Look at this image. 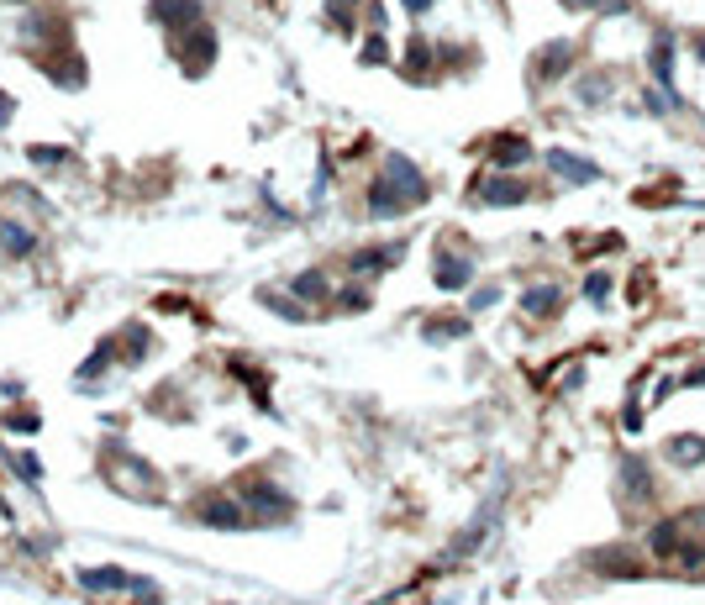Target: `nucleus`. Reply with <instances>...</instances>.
<instances>
[{
  "label": "nucleus",
  "mask_w": 705,
  "mask_h": 605,
  "mask_svg": "<svg viewBox=\"0 0 705 605\" xmlns=\"http://www.w3.org/2000/svg\"><path fill=\"white\" fill-rule=\"evenodd\" d=\"M79 585H85V590H132L137 579H132L126 568H111V563H106V568H85Z\"/></svg>",
  "instance_id": "nucleus-19"
},
{
  "label": "nucleus",
  "mask_w": 705,
  "mask_h": 605,
  "mask_svg": "<svg viewBox=\"0 0 705 605\" xmlns=\"http://www.w3.org/2000/svg\"><path fill=\"white\" fill-rule=\"evenodd\" d=\"M148 16H153L158 27H195V21H200V0H153Z\"/></svg>",
  "instance_id": "nucleus-16"
},
{
  "label": "nucleus",
  "mask_w": 705,
  "mask_h": 605,
  "mask_svg": "<svg viewBox=\"0 0 705 605\" xmlns=\"http://www.w3.org/2000/svg\"><path fill=\"white\" fill-rule=\"evenodd\" d=\"M32 159H37V164H63V159H69V148H53V143H37V148H32Z\"/></svg>",
  "instance_id": "nucleus-29"
},
{
  "label": "nucleus",
  "mask_w": 705,
  "mask_h": 605,
  "mask_svg": "<svg viewBox=\"0 0 705 605\" xmlns=\"http://www.w3.org/2000/svg\"><path fill=\"white\" fill-rule=\"evenodd\" d=\"M195 516H200V527H216V532H242L247 527V505L232 495H206Z\"/></svg>",
  "instance_id": "nucleus-9"
},
{
  "label": "nucleus",
  "mask_w": 705,
  "mask_h": 605,
  "mask_svg": "<svg viewBox=\"0 0 705 605\" xmlns=\"http://www.w3.org/2000/svg\"><path fill=\"white\" fill-rule=\"evenodd\" d=\"M474 253L464 248H437V258H432V284L437 290H448V295H458V290H469L474 284Z\"/></svg>",
  "instance_id": "nucleus-3"
},
{
  "label": "nucleus",
  "mask_w": 705,
  "mask_h": 605,
  "mask_svg": "<svg viewBox=\"0 0 705 605\" xmlns=\"http://www.w3.org/2000/svg\"><path fill=\"white\" fill-rule=\"evenodd\" d=\"M11 116H16V101H11V95L0 90V127H11Z\"/></svg>",
  "instance_id": "nucleus-34"
},
{
  "label": "nucleus",
  "mask_w": 705,
  "mask_h": 605,
  "mask_svg": "<svg viewBox=\"0 0 705 605\" xmlns=\"http://www.w3.org/2000/svg\"><path fill=\"white\" fill-rule=\"evenodd\" d=\"M421 337H426V342H458V337H469V316H458V322H432Z\"/></svg>",
  "instance_id": "nucleus-23"
},
{
  "label": "nucleus",
  "mask_w": 705,
  "mask_h": 605,
  "mask_svg": "<svg viewBox=\"0 0 705 605\" xmlns=\"http://www.w3.org/2000/svg\"><path fill=\"white\" fill-rule=\"evenodd\" d=\"M358 63H369V69H379V63H390V48H385V37L374 32L363 48H358Z\"/></svg>",
  "instance_id": "nucleus-26"
},
{
  "label": "nucleus",
  "mask_w": 705,
  "mask_h": 605,
  "mask_svg": "<svg viewBox=\"0 0 705 605\" xmlns=\"http://www.w3.org/2000/svg\"><path fill=\"white\" fill-rule=\"evenodd\" d=\"M474 200H479V206H527L531 190L511 174V168H500V174H484V179L474 184Z\"/></svg>",
  "instance_id": "nucleus-4"
},
{
  "label": "nucleus",
  "mask_w": 705,
  "mask_h": 605,
  "mask_svg": "<svg viewBox=\"0 0 705 605\" xmlns=\"http://www.w3.org/2000/svg\"><path fill=\"white\" fill-rule=\"evenodd\" d=\"M679 385H695V389H701V385H705V364H695V369H690V374H685Z\"/></svg>",
  "instance_id": "nucleus-35"
},
{
  "label": "nucleus",
  "mask_w": 705,
  "mask_h": 605,
  "mask_svg": "<svg viewBox=\"0 0 705 605\" xmlns=\"http://www.w3.org/2000/svg\"><path fill=\"white\" fill-rule=\"evenodd\" d=\"M621 427H627V432H637V427H643V411H637V405H627V411H621Z\"/></svg>",
  "instance_id": "nucleus-33"
},
{
  "label": "nucleus",
  "mask_w": 705,
  "mask_h": 605,
  "mask_svg": "<svg viewBox=\"0 0 705 605\" xmlns=\"http://www.w3.org/2000/svg\"><path fill=\"white\" fill-rule=\"evenodd\" d=\"M179 63H184L190 74H206V69L216 63V32H211L206 21L184 27V43H179Z\"/></svg>",
  "instance_id": "nucleus-7"
},
{
  "label": "nucleus",
  "mask_w": 705,
  "mask_h": 605,
  "mask_svg": "<svg viewBox=\"0 0 705 605\" xmlns=\"http://www.w3.org/2000/svg\"><path fill=\"white\" fill-rule=\"evenodd\" d=\"M500 500H506V490H495V500H484V505L474 511V521L464 527V532H458V537H453L448 558H469V552L479 548V543H484L490 532H495V521H500Z\"/></svg>",
  "instance_id": "nucleus-6"
},
{
  "label": "nucleus",
  "mask_w": 705,
  "mask_h": 605,
  "mask_svg": "<svg viewBox=\"0 0 705 605\" xmlns=\"http://www.w3.org/2000/svg\"><path fill=\"white\" fill-rule=\"evenodd\" d=\"M663 458H669L674 469H701L705 463V437L701 432H674V437L663 442Z\"/></svg>",
  "instance_id": "nucleus-13"
},
{
  "label": "nucleus",
  "mask_w": 705,
  "mask_h": 605,
  "mask_svg": "<svg viewBox=\"0 0 705 605\" xmlns=\"http://www.w3.org/2000/svg\"><path fill=\"white\" fill-rule=\"evenodd\" d=\"M585 300H589V306H605V300H611V274H600V269H595V274L585 279Z\"/></svg>",
  "instance_id": "nucleus-27"
},
{
  "label": "nucleus",
  "mask_w": 705,
  "mask_h": 605,
  "mask_svg": "<svg viewBox=\"0 0 705 605\" xmlns=\"http://www.w3.org/2000/svg\"><path fill=\"white\" fill-rule=\"evenodd\" d=\"M258 300H263L269 311H280L285 322H311V316H305V306H295V300H285V295H274V290H258Z\"/></svg>",
  "instance_id": "nucleus-24"
},
{
  "label": "nucleus",
  "mask_w": 705,
  "mask_h": 605,
  "mask_svg": "<svg viewBox=\"0 0 705 605\" xmlns=\"http://www.w3.org/2000/svg\"><path fill=\"white\" fill-rule=\"evenodd\" d=\"M426 174L406 159V153H390L385 159V174L369 184V217L374 221H390V217H406L416 206H426Z\"/></svg>",
  "instance_id": "nucleus-1"
},
{
  "label": "nucleus",
  "mask_w": 705,
  "mask_h": 605,
  "mask_svg": "<svg viewBox=\"0 0 705 605\" xmlns=\"http://www.w3.org/2000/svg\"><path fill=\"white\" fill-rule=\"evenodd\" d=\"M616 490H621V500L627 505H647L652 500V463H647L643 453H621L616 458Z\"/></svg>",
  "instance_id": "nucleus-2"
},
{
  "label": "nucleus",
  "mask_w": 705,
  "mask_h": 605,
  "mask_svg": "<svg viewBox=\"0 0 705 605\" xmlns=\"http://www.w3.org/2000/svg\"><path fill=\"white\" fill-rule=\"evenodd\" d=\"M685 532H690V527H685V516H669V521H658V527L647 532V548L658 552V558H679V563H685V558H690Z\"/></svg>",
  "instance_id": "nucleus-11"
},
{
  "label": "nucleus",
  "mask_w": 705,
  "mask_h": 605,
  "mask_svg": "<svg viewBox=\"0 0 705 605\" xmlns=\"http://www.w3.org/2000/svg\"><path fill=\"white\" fill-rule=\"evenodd\" d=\"M0 242H5V253H16V258H27V253L37 248V242H32V232H27V226H16V221H5V226H0Z\"/></svg>",
  "instance_id": "nucleus-21"
},
{
  "label": "nucleus",
  "mask_w": 705,
  "mask_h": 605,
  "mask_svg": "<svg viewBox=\"0 0 705 605\" xmlns=\"http://www.w3.org/2000/svg\"><path fill=\"white\" fill-rule=\"evenodd\" d=\"M647 69L663 90H674V32H658L652 48H647Z\"/></svg>",
  "instance_id": "nucleus-17"
},
{
  "label": "nucleus",
  "mask_w": 705,
  "mask_h": 605,
  "mask_svg": "<svg viewBox=\"0 0 705 605\" xmlns=\"http://www.w3.org/2000/svg\"><path fill=\"white\" fill-rule=\"evenodd\" d=\"M690 48H695V58L705 63V32H695V43H690Z\"/></svg>",
  "instance_id": "nucleus-38"
},
{
  "label": "nucleus",
  "mask_w": 705,
  "mask_h": 605,
  "mask_svg": "<svg viewBox=\"0 0 705 605\" xmlns=\"http://www.w3.org/2000/svg\"><path fill=\"white\" fill-rule=\"evenodd\" d=\"M574 58H579V48H574L569 37H553V43H542L537 58H531V79H537V85H553V79L574 74Z\"/></svg>",
  "instance_id": "nucleus-5"
},
{
  "label": "nucleus",
  "mask_w": 705,
  "mask_h": 605,
  "mask_svg": "<svg viewBox=\"0 0 705 605\" xmlns=\"http://www.w3.org/2000/svg\"><path fill=\"white\" fill-rule=\"evenodd\" d=\"M547 168L563 184H600V164L585 159V153H569V148H547Z\"/></svg>",
  "instance_id": "nucleus-10"
},
{
  "label": "nucleus",
  "mask_w": 705,
  "mask_h": 605,
  "mask_svg": "<svg viewBox=\"0 0 705 605\" xmlns=\"http://www.w3.org/2000/svg\"><path fill=\"white\" fill-rule=\"evenodd\" d=\"M616 101V74L611 69H585V74H574V106L585 110H600Z\"/></svg>",
  "instance_id": "nucleus-8"
},
{
  "label": "nucleus",
  "mask_w": 705,
  "mask_h": 605,
  "mask_svg": "<svg viewBox=\"0 0 705 605\" xmlns=\"http://www.w3.org/2000/svg\"><path fill=\"white\" fill-rule=\"evenodd\" d=\"M290 290H295V300H327V295H332V284L316 274V269H305V274L295 279Z\"/></svg>",
  "instance_id": "nucleus-20"
},
{
  "label": "nucleus",
  "mask_w": 705,
  "mask_h": 605,
  "mask_svg": "<svg viewBox=\"0 0 705 605\" xmlns=\"http://www.w3.org/2000/svg\"><path fill=\"white\" fill-rule=\"evenodd\" d=\"M332 5V27H352V5L358 0H327Z\"/></svg>",
  "instance_id": "nucleus-31"
},
{
  "label": "nucleus",
  "mask_w": 705,
  "mask_h": 605,
  "mask_svg": "<svg viewBox=\"0 0 705 605\" xmlns=\"http://www.w3.org/2000/svg\"><path fill=\"white\" fill-rule=\"evenodd\" d=\"M247 500H253V505H258V511H263V516H269V511H274V516H280V521H285V516H290V511H295V500L285 495V490H274V485H269V479H253V485H247Z\"/></svg>",
  "instance_id": "nucleus-18"
},
{
  "label": "nucleus",
  "mask_w": 705,
  "mask_h": 605,
  "mask_svg": "<svg viewBox=\"0 0 705 605\" xmlns=\"http://www.w3.org/2000/svg\"><path fill=\"white\" fill-rule=\"evenodd\" d=\"M495 300H500V284H484V290H474V295H469V306H474V311H490Z\"/></svg>",
  "instance_id": "nucleus-28"
},
{
  "label": "nucleus",
  "mask_w": 705,
  "mask_h": 605,
  "mask_svg": "<svg viewBox=\"0 0 705 605\" xmlns=\"http://www.w3.org/2000/svg\"><path fill=\"white\" fill-rule=\"evenodd\" d=\"M426 58H432V48H426L421 37H411V48H406V63H411L416 74H421V69H426Z\"/></svg>",
  "instance_id": "nucleus-30"
},
{
  "label": "nucleus",
  "mask_w": 705,
  "mask_h": 605,
  "mask_svg": "<svg viewBox=\"0 0 705 605\" xmlns=\"http://www.w3.org/2000/svg\"><path fill=\"white\" fill-rule=\"evenodd\" d=\"M600 563H605L600 574H611V579H643V568H637V563H632L627 552H605Z\"/></svg>",
  "instance_id": "nucleus-25"
},
{
  "label": "nucleus",
  "mask_w": 705,
  "mask_h": 605,
  "mask_svg": "<svg viewBox=\"0 0 705 605\" xmlns=\"http://www.w3.org/2000/svg\"><path fill=\"white\" fill-rule=\"evenodd\" d=\"M117 342L121 337H106L90 358H85V369H79V380H90V374H101V369H111V358H117Z\"/></svg>",
  "instance_id": "nucleus-22"
},
{
  "label": "nucleus",
  "mask_w": 705,
  "mask_h": 605,
  "mask_svg": "<svg viewBox=\"0 0 705 605\" xmlns=\"http://www.w3.org/2000/svg\"><path fill=\"white\" fill-rule=\"evenodd\" d=\"M563 5H569V11H600L605 0H563Z\"/></svg>",
  "instance_id": "nucleus-36"
},
{
  "label": "nucleus",
  "mask_w": 705,
  "mask_h": 605,
  "mask_svg": "<svg viewBox=\"0 0 705 605\" xmlns=\"http://www.w3.org/2000/svg\"><path fill=\"white\" fill-rule=\"evenodd\" d=\"M674 389H679V380H658V385H652V405H663Z\"/></svg>",
  "instance_id": "nucleus-32"
},
{
  "label": "nucleus",
  "mask_w": 705,
  "mask_h": 605,
  "mask_svg": "<svg viewBox=\"0 0 705 605\" xmlns=\"http://www.w3.org/2000/svg\"><path fill=\"white\" fill-rule=\"evenodd\" d=\"M406 258V242H385V248H363V253H352V274H385V269H395Z\"/></svg>",
  "instance_id": "nucleus-15"
},
{
  "label": "nucleus",
  "mask_w": 705,
  "mask_h": 605,
  "mask_svg": "<svg viewBox=\"0 0 705 605\" xmlns=\"http://www.w3.org/2000/svg\"><path fill=\"white\" fill-rule=\"evenodd\" d=\"M432 5H437V0H406V11H411V16H421V11H432Z\"/></svg>",
  "instance_id": "nucleus-37"
},
{
  "label": "nucleus",
  "mask_w": 705,
  "mask_h": 605,
  "mask_svg": "<svg viewBox=\"0 0 705 605\" xmlns=\"http://www.w3.org/2000/svg\"><path fill=\"white\" fill-rule=\"evenodd\" d=\"M558 311H563V284H527V290H522V316L553 322Z\"/></svg>",
  "instance_id": "nucleus-12"
},
{
  "label": "nucleus",
  "mask_w": 705,
  "mask_h": 605,
  "mask_svg": "<svg viewBox=\"0 0 705 605\" xmlns=\"http://www.w3.org/2000/svg\"><path fill=\"white\" fill-rule=\"evenodd\" d=\"M484 153H490V168H522V164H531V143H527V137H516V132L495 137Z\"/></svg>",
  "instance_id": "nucleus-14"
}]
</instances>
